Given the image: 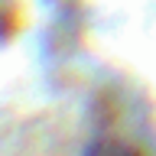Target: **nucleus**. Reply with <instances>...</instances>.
<instances>
[{"label": "nucleus", "instance_id": "f257e3e1", "mask_svg": "<svg viewBox=\"0 0 156 156\" xmlns=\"http://www.w3.org/2000/svg\"><path fill=\"white\" fill-rule=\"evenodd\" d=\"M88 156H140V153L130 143H124V140H98L88 150Z\"/></svg>", "mask_w": 156, "mask_h": 156}]
</instances>
